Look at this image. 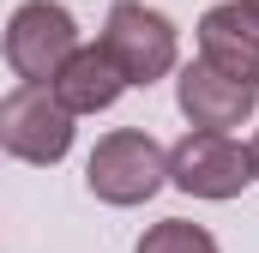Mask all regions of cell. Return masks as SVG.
<instances>
[{"instance_id":"1","label":"cell","mask_w":259,"mask_h":253,"mask_svg":"<svg viewBox=\"0 0 259 253\" xmlns=\"http://www.w3.org/2000/svg\"><path fill=\"white\" fill-rule=\"evenodd\" d=\"M84 187L103 205H121V211L145 205L151 193L169 187V151L151 133H139V126H115V133L97 139V151L84 163Z\"/></svg>"},{"instance_id":"2","label":"cell","mask_w":259,"mask_h":253,"mask_svg":"<svg viewBox=\"0 0 259 253\" xmlns=\"http://www.w3.org/2000/svg\"><path fill=\"white\" fill-rule=\"evenodd\" d=\"M259 181L253 145H241L235 133H205L187 126V139L169 151V187L193 193V199H235Z\"/></svg>"},{"instance_id":"3","label":"cell","mask_w":259,"mask_h":253,"mask_svg":"<svg viewBox=\"0 0 259 253\" xmlns=\"http://www.w3.org/2000/svg\"><path fill=\"white\" fill-rule=\"evenodd\" d=\"M72 121L78 115L49 85H18V91L0 97V151L18 157V163L49 169V163H61L72 151Z\"/></svg>"},{"instance_id":"4","label":"cell","mask_w":259,"mask_h":253,"mask_svg":"<svg viewBox=\"0 0 259 253\" xmlns=\"http://www.w3.org/2000/svg\"><path fill=\"white\" fill-rule=\"evenodd\" d=\"M97 43L115 55V66L127 72V85H157V78H169V72H175V55H181L175 24H169L157 6H145V0H115Z\"/></svg>"},{"instance_id":"5","label":"cell","mask_w":259,"mask_h":253,"mask_svg":"<svg viewBox=\"0 0 259 253\" xmlns=\"http://www.w3.org/2000/svg\"><path fill=\"white\" fill-rule=\"evenodd\" d=\"M72 49H78V24L55 0H24L6 18V36H0V55L24 85H49Z\"/></svg>"},{"instance_id":"6","label":"cell","mask_w":259,"mask_h":253,"mask_svg":"<svg viewBox=\"0 0 259 253\" xmlns=\"http://www.w3.org/2000/svg\"><path fill=\"white\" fill-rule=\"evenodd\" d=\"M175 103H181V115L193 126H205V133H235V126L253 115L259 85H241V78L217 72L211 61H187L175 72Z\"/></svg>"},{"instance_id":"7","label":"cell","mask_w":259,"mask_h":253,"mask_svg":"<svg viewBox=\"0 0 259 253\" xmlns=\"http://www.w3.org/2000/svg\"><path fill=\"white\" fill-rule=\"evenodd\" d=\"M49 91L61 97L72 115H103V109L121 103V91H133V85H127V72L115 66V55L103 43H78L61 61V72L49 78Z\"/></svg>"},{"instance_id":"8","label":"cell","mask_w":259,"mask_h":253,"mask_svg":"<svg viewBox=\"0 0 259 253\" xmlns=\"http://www.w3.org/2000/svg\"><path fill=\"white\" fill-rule=\"evenodd\" d=\"M199 61H211L217 72L241 78V85H259V18L247 6H211L199 18Z\"/></svg>"},{"instance_id":"9","label":"cell","mask_w":259,"mask_h":253,"mask_svg":"<svg viewBox=\"0 0 259 253\" xmlns=\"http://www.w3.org/2000/svg\"><path fill=\"white\" fill-rule=\"evenodd\" d=\"M133 253H217V235L199 229V223H187V217H163V223H151L139 235Z\"/></svg>"},{"instance_id":"10","label":"cell","mask_w":259,"mask_h":253,"mask_svg":"<svg viewBox=\"0 0 259 253\" xmlns=\"http://www.w3.org/2000/svg\"><path fill=\"white\" fill-rule=\"evenodd\" d=\"M235 6H247V12H253V18H259V0H235Z\"/></svg>"},{"instance_id":"11","label":"cell","mask_w":259,"mask_h":253,"mask_svg":"<svg viewBox=\"0 0 259 253\" xmlns=\"http://www.w3.org/2000/svg\"><path fill=\"white\" fill-rule=\"evenodd\" d=\"M253 163H259V133H253Z\"/></svg>"}]
</instances>
